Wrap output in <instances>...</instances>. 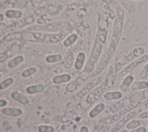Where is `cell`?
<instances>
[{
  "label": "cell",
  "instance_id": "obj_1",
  "mask_svg": "<svg viewBox=\"0 0 148 132\" xmlns=\"http://www.w3.org/2000/svg\"><path fill=\"white\" fill-rule=\"evenodd\" d=\"M108 33V31L105 28H98L94 39L92 51L86 65V69L87 71H91L93 69L94 64L100 56L102 47L107 39Z\"/></svg>",
  "mask_w": 148,
  "mask_h": 132
},
{
  "label": "cell",
  "instance_id": "obj_2",
  "mask_svg": "<svg viewBox=\"0 0 148 132\" xmlns=\"http://www.w3.org/2000/svg\"><path fill=\"white\" fill-rule=\"evenodd\" d=\"M123 21L124 13L123 11H119L116 14L113 23L112 36L108 47L107 52L105 53L111 58H112L114 54L119 43L123 30Z\"/></svg>",
  "mask_w": 148,
  "mask_h": 132
},
{
  "label": "cell",
  "instance_id": "obj_3",
  "mask_svg": "<svg viewBox=\"0 0 148 132\" xmlns=\"http://www.w3.org/2000/svg\"><path fill=\"white\" fill-rule=\"evenodd\" d=\"M71 27L67 24H64L62 28L56 33H47L42 32H31L34 40L40 41L47 43H57L64 39L71 31Z\"/></svg>",
  "mask_w": 148,
  "mask_h": 132
},
{
  "label": "cell",
  "instance_id": "obj_4",
  "mask_svg": "<svg viewBox=\"0 0 148 132\" xmlns=\"http://www.w3.org/2000/svg\"><path fill=\"white\" fill-rule=\"evenodd\" d=\"M116 71H109L108 75L102 85L92 90L87 96L86 98L87 103L90 104L94 103L102 96L104 91L112 86L116 77Z\"/></svg>",
  "mask_w": 148,
  "mask_h": 132
},
{
  "label": "cell",
  "instance_id": "obj_5",
  "mask_svg": "<svg viewBox=\"0 0 148 132\" xmlns=\"http://www.w3.org/2000/svg\"><path fill=\"white\" fill-rule=\"evenodd\" d=\"M34 21H35V19L32 16H28L25 18L19 19L18 20H16L13 22L12 24H10L8 27H6V28L4 30V32L5 33L11 32L18 28L26 26L28 24H30L34 23Z\"/></svg>",
  "mask_w": 148,
  "mask_h": 132
},
{
  "label": "cell",
  "instance_id": "obj_6",
  "mask_svg": "<svg viewBox=\"0 0 148 132\" xmlns=\"http://www.w3.org/2000/svg\"><path fill=\"white\" fill-rule=\"evenodd\" d=\"M103 79V76L100 75L97 78L93 79L92 80L86 83L84 86L76 94L77 97L80 98H83L85 95H86L90 90H91L94 87L99 85L102 82Z\"/></svg>",
  "mask_w": 148,
  "mask_h": 132
},
{
  "label": "cell",
  "instance_id": "obj_7",
  "mask_svg": "<svg viewBox=\"0 0 148 132\" xmlns=\"http://www.w3.org/2000/svg\"><path fill=\"white\" fill-rule=\"evenodd\" d=\"M147 60H148V54L143 55L140 57L134 60V61H132V63H131L128 65H127L125 67H124L119 73V77L124 76V75H127L130 72H131L132 70L135 69L136 67H137L141 64L143 63L144 62L146 61Z\"/></svg>",
  "mask_w": 148,
  "mask_h": 132
},
{
  "label": "cell",
  "instance_id": "obj_8",
  "mask_svg": "<svg viewBox=\"0 0 148 132\" xmlns=\"http://www.w3.org/2000/svg\"><path fill=\"white\" fill-rule=\"evenodd\" d=\"M141 102L140 101L134 102V104H130L128 106L126 107L125 108L120 110L119 112L116 113L115 115H113L112 117H110L109 119L107 120V122H109L110 123H113L114 122H117L118 120H119L120 118H121L123 116H124L126 113H128L130 111H131L132 109H134L136 107H138L139 104H140Z\"/></svg>",
  "mask_w": 148,
  "mask_h": 132
},
{
  "label": "cell",
  "instance_id": "obj_9",
  "mask_svg": "<svg viewBox=\"0 0 148 132\" xmlns=\"http://www.w3.org/2000/svg\"><path fill=\"white\" fill-rule=\"evenodd\" d=\"M140 109L138 111H133L130 112L129 113H128L127 115H125L124 117H123L119 122H117L116 125L112 129L110 130V132H117L120 129H121L127 122H128L130 120L132 119L135 117L136 113L139 111Z\"/></svg>",
  "mask_w": 148,
  "mask_h": 132
},
{
  "label": "cell",
  "instance_id": "obj_10",
  "mask_svg": "<svg viewBox=\"0 0 148 132\" xmlns=\"http://www.w3.org/2000/svg\"><path fill=\"white\" fill-rule=\"evenodd\" d=\"M145 52V50L142 47H138L134 49L125 56V62H128L131 60L143 54Z\"/></svg>",
  "mask_w": 148,
  "mask_h": 132
},
{
  "label": "cell",
  "instance_id": "obj_11",
  "mask_svg": "<svg viewBox=\"0 0 148 132\" xmlns=\"http://www.w3.org/2000/svg\"><path fill=\"white\" fill-rule=\"evenodd\" d=\"M23 38V32H11L1 38L2 41L9 42L14 39H21Z\"/></svg>",
  "mask_w": 148,
  "mask_h": 132
},
{
  "label": "cell",
  "instance_id": "obj_12",
  "mask_svg": "<svg viewBox=\"0 0 148 132\" xmlns=\"http://www.w3.org/2000/svg\"><path fill=\"white\" fill-rule=\"evenodd\" d=\"M5 16L8 19H21L23 16V13L20 10L8 9L5 13Z\"/></svg>",
  "mask_w": 148,
  "mask_h": 132
},
{
  "label": "cell",
  "instance_id": "obj_13",
  "mask_svg": "<svg viewBox=\"0 0 148 132\" xmlns=\"http://www.w3.org/2000/svg\"><path fill=\"white\" fill-rule=\"evenodd\" d=\"M86 59V55L83 52H80L76 58L75 61V68L76 69L79 71L82 69L83 67L84 63Z\"/></svg>",
  "mask_w": 148,
  "mask_h": 132
},
{
  "label": "cell",
  "instance_id": "obj_14",
  "mask_svg": "<svg viewBox=\"0 0 148 132\" xmlns=\"http://www.w3.org/2000/svg\"><path fill=\"white\" fill-rule=\"evenodd\" d=\"M71 79V75L68 74H64L55 76L53 78V82L56 84H60L69 82Z\"/></svg>",
  "mask_w": 148,
  "mask_h": 132
},
{
  "label": "cell",
  "instance_id": "obj_15",
  "mask_svg": "<svg viewBox=\"0 0 148 132\" xmlns=\"http://www.w3.org/2000/svg\"><path fill=\"white\" fill-rule=\"evenodd\" d=\"M2 112L5 115H10L13 116H19L23 113V111L20 108H3L2 109Z\"/></svg>",
  "mask_w": 148,
  "mask_h": 132
},
{
  "label": "cell",
  "instance_id": "obj_16",
  "mask_svg": "<svg viewBox=\"0 0 148 132\" xmlns=\"http://www.w3.org/2000/svg\"><path fill=\"white\" fill-rule=\"evenodd\" d=\"M134 80V77L131 75H127L123 80L121 82L120 86V89L122 91H126L129 86L131 85V84L132 83Z\"/></svg>",
  "mask_w": 148,
  "mask_h": 132
},
{
  "label": "cell",
  "instance_id": "obj_17",
  "mask_svg": "<svg viewBox=\"0 0 148 132\" xmlns=\"http://www.w3.org/2000/svg\"><path fill=\"white\" fill-rule=\"evenodd\" d=\"M11 97L14 100L18 101L19 102H20L23 104H28L29 103L28 98L27 97H25V96H24L18 92H16V91L13 92L11 94Z\"/></svg>",
  "mask_w": 148,
  "mask_h": 132
},
{
  "label": "cell",
  "instance_id": "obj_18",
  "mask_svg": "<svg viewBox=\"0 0 148 132\" xmlns=\"http://www.w3.org/2000/svg\"><path fill=\"white\" fill-rule=\"evenodd\" d=\"M45 90V86L42 84H38L28 86L26 89V91L28 94H35L40 93Z\"/></svg>",
  "mask_w": 148,
  "mask_h": 132
},
{
  "label": "cell",
  "instance_id": "obj_19",
  "mask_svg": "<svg viewBox=\"0 0 148 132\" xmlns=\"http://www.w3.org/2000/svg\"><path fill=\"white\" fill-rule=\"evenodd\" d=\"M123 94L120 91H109L106 93L103 97L105 99L107 100H117L120 99L122 97Z\"/></svg>",
  "mask_w": 148,
  "mask_h": 132
},
{
  "label": "cell",
  "instance_id": "obj_20",
  "mask_svg": "<svg viewBox=\"0 0 148 132\" xmlns=\"http://www.w3.org/2000/svg\"><path fill=\"white\" fill-rule=\"evenodd\" d=\"M131 87L133 90L132 91L147 89L148 88V82L145 80L136 81L132 84Z\"/></svg>",
  "mask_w": 148,
  "mask_h": 132
},
{
  "label": "cell",
  "instance_id": "obj_21",
  "mask_svg": "<svg viewBox=\"0 0 148 132\" xmlns=\"http://www.w3.org/2000/svg\"><path fill=\"white\" fill-rule=\"evenodd\" d=\"M78 39V36L75 34H71L68 36L63 41V45L65 47H69L73 44Z\"/></svg>",
  "mask_w": 148,
  "mask_h": 132
},
{
  "label": "cell",
  "instance_id": "obj_22",
  "mask_svg": "<svg viewBox=\"0 0 148 132\" xmlns=\"http://www.w3.org/2000/svg\"><path fill=\"white\" fill-rule=\"evenodd\" d=\"M24 61V57L23 56L19 55L14 58H12L9 63H8V67L10 68H13L18 65Z\"/></svg>",
  "mask_w": 148,
  "mask_h": 132
},
{
  "label": "cell",
  "instance_id": "obj_23",
  "mask_svg": "<svg viewBox=\"0 0 148 132\" xmlns=\"http://www.w3.org/2000/svg\"><path fill=\"white\" fill-rule=\"evenodd\" d=\"M105 108V105L103 103H99L89 113V115L91 118H94L97 116L101 112H102Z\"/></svg>",
  "mask_w": 148,
  "mask_h": 132
},
{
  "label": "cell",
  "instance_id": "obj_24",
  "mask_svg": "<svg viewBox=\"0 0 148 132\" xmlns=\"http://www.w3.org/2000/svg\"><path fill=\"white\" fill-rule=\"evenodd\" d=\"M62 60V56L61 54H54L47 56L46 57V61L49 63H57Z\"/></svg>",
  "mask_w": 148,
  "mask_h": 132
},
{
  "label": "cell",
  "instance_id": "obj_25",
  "mask_svg": "<svg viewBox=\"0 0 148 132\" xmlns=\"http://www.w3.org/2000/svg\"><path fill=\"white\" fill-rule=\"evenodd\" d=\"M52 20V15L47 13L41 15L36 20V22L39 24H45L49 23Z\"/></svg>",
  "mask_w": 148,
  "mask_h": 132
},
{
  "label": "cell",
  "instance_id": "obj_26",
  "mask_svg": "<svg viewBox=\"0 0 148 132\" xmlns=\"http://www.w3.org/2000/svg\"><path fill=\"white\" fill-rule=\"evenodd\" d=\"M145 98V91H140L132 94L130 97V100L131 102H136L139 100Z\"/></svg>",
  "mask_w": 148,
  "mask_h": 132
},
{
  "label": "cell",
  "instance_id": "obj_27",
  "mask_svg": "<svg viewBox=\"0 0 148 132\" xmlns=\"http://www.w3.org/2000/svg\"><path fill=\"white\" fill-rule=\"evenodd\" d=\"M14 82V79L13 78L10 77L5 79L3 81H2L0 83V89L3 90L6 89L9 86H10Z\"/></svg>",
  "mask_w": 148,
  "mask_h": 132
},
{
  "label": "cell",
  "instance_id": "obj_28",
  "mask_svg": "<svg viewBox=\"0 0 148 132\" xmlns=\"http://www.w3.org/2000/svg\"><path fill=\"white\" fill-rule=\"evenodd\" d=\"M141 124V122L139 120H134L128 122L126 124V128L128 129H133L139 127Z\"/></svg>",
  "mask_w": 148,
  "mask_h": 132
},
{
  "label": "cell",
  "instance_id": "obj_29",
  "mask_svg": "<svg viewBox=\"0 0 148 132\" xmlns=\"http://www.w3.org/2000/svg\"><path fill=\"white\" fill-rule=\"evenodd\" d=\"M36 71V69L35 67H29V68L25 69L24 71H23L21 75L24 78H27V77H29L31 75L35 74Z\"/></svg>",
  "mask_w": 148,
  "mask_h": 132
},
{
  "label": "cell",
  "instance_id": "obj_30",
  "mask_svg": "<svg viewBox=\"0 0 148 132\" xmlns=\"http://www.w3.org/2000/svg\"><path fill=\"white\" fill-rule=\"evenodd\" d=\"M54 130V127L50 126L42 125L38 127V130L40 132H53Z\"/></svg>",
  "mask_w": 148,
  "mask_h": 132
},
{
  "label": "cell",
  "instance_id": "obj_31",
  "mask_svg": "<svg viewBox=\"0 0 148 132\" xmlns=\"http://www.w3.org/2000/svg\"><path fill=\"white\" fill-rule=\"evenodd\" d=\"M123 101H119V102H117L116 104H114L113 105H112L110 107V109L112 111V112H116L117 111H118L119 109L123 107Z\"/></svg>",
  "mask_w": 148,
  "mask_h": 132
},
{
  "label": "cell",
  "instance_id": "obj_32",
  "mask_svg": "<svg viewBox=\"0 0 148 132\" xmlns=\"http://www.w3.org/2000/svg\"><path fill=\"white\" fill-rule=\"evenodd\" d=\"M139 76L141 79H145L148 76V63H147L142 68L139 74Z\"/></svg>",
  "mask_w": 148,
  "mask_h": 132
},
{
  "label": "cell",
  "instance_id": "obj_33",
  "mask_svg": "<svg viewBox=\"0 0 148 132\" xmlns=\"http://www.w3.org/2000/svg\"><path fill=\"white\" fill-rule=\"evenodd\" d=\"M27 3V0H14V6L19 8H23L26 6Z\"/></svg>",
  "mask_w": 148,
  "mask_h": 132
},
{
  "label": "cell",
  "instance_id": "obj_34",
  "mask_svg": "<svg viewBox=\"0 0 148 132\" xmlns=\"http://www.w3.org/2000/svg\"><path fill=\"white\" fill-rule=\"evenodd\" d=\"M146 129L145 127H140L132 130L131 132H146Z\"/></svg>",
  "mask_w": 148,
  "mask_h": 132
},
{
  "label": "cell",
  "instance_id": "obj_35",
  "mask_svg": "<svg viewBox=\"0 0 148 132\" xmlns=\"http://www.w3.org/2000/svg\"><path fill=\"white\" fill-rule=\"evenodd\" d=\"M139 118L141 119H145L148 118V111H145L142 113H140L139 115Z\"/></svg>",
  "mask_w": 148,
  "mask_h": 132
},
{
  "label": "cell",
  "instance_id": "obj_36",
  "mask_svg": "<svg viewBox=\"0 0 148 132\" xmlns=\"http://www.w3.org/2000/svg\"><path fill=\"white\" fill-rule=\"evenodd\" d=\"M148 107V99L147 100H146L142 105H141V106H140V111H142V110H143V109H146V108H147Z\"/></svg>",
  "mask_w": 148,
  "mask_h": 132
},
{
  "label": "cell",
  "instance_id": "obj_37",
  "mask_svg": "<svg viewBox=\"0 0 148 132\" xmlns=\"http://www.w3.org/2000/svg\"><path fill=\"white\" fill-rule=\"evenodd\" d=\"M7 104V102L6 100H3V99H1L0 100V106L2 107H3L5 105H6Z\"/></svg>",
  "mask_w": 148,
  "mask_h": 132
},
{
  "label": "cell",
  "instance_id": "obj_38",
  "mask_svg": "<svg viewBox=\"0 0 148 132\" xmlns=\"http://www.w3.org/2000/svg\"><path fill=\"white\" fill-rule=\"evenodd\" d=\"M80 132H88V130L87 127L82 126L80 128Z\"/></svg>",
  "mask_w": 148,
  "mask_h": 132
},
{
  "label": "cell",
  "instance_id": "obj_39",
  "mask_svg": "<svg viewBox=\"0 0 148 132\" xmlns=\"http://www.w3.org/2000/svg\"><path fill=\"white\" fill-rule=\"evenodd\" d=\"M5 19V14L2 13H1L0 14V23H2Z\"/></svg>",
  "mask_w": 148,
  "mask_h": 132
},
{
  "label": "cell",
  "instance_id": "obj_40",
  "mask_svg": "<svg viewBox=\"0 0 148 132\" xmlns=\"http://www.w3.org/2000/svg\"><path fill=\"white\" fill-rule=\"evenodd\" d=\"M120 132H128V131L126 130H122V131H120Z\"/></svg>",
  "mask_w": 148,
  "mask_h": 132
}]
</instances>
